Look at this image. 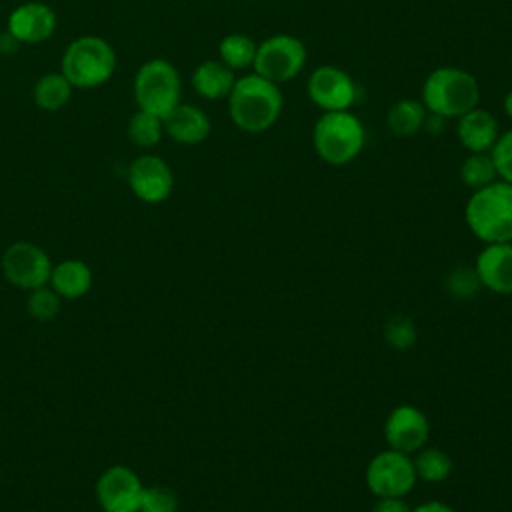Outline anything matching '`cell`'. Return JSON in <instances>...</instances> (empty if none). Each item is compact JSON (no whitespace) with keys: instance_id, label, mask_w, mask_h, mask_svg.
<instances>
[{"instance_id":"22","label":"cell","mask_w":512,"mask_h":512,"mask_svg":"<svg viewBox=\"0 0 512 512\" xmlns=\"http://www.w3.org/2000/svg\"><path fill=\"white\" fill-rule=\"evenodd\" d=\"M256 46L258 44L246 34H240V32L228 34L218 44L220 62H224L230 70H244L254 64Z\"/></svg>"},{"instance_id":"25","label":"cell","mask_w":512,"mask_h":512,"mask_svg":"<svg viewBox=\"0 0 512 512\" xmlns=\"http://www.w3.org/2000/svg\"><path fill=\"white\" fill-rule=\"evenodd\" d=\"M162 132H164L162 118L144 110H138L128 122V138L140 148L156 146L162 138Z\"/></svg>"},{"instance_id":"30","label":"cell","mask_w":512,"mask_h":512,"mask_svg":"<svg viewBox=\"0 0 512 512\" xmlns=\"http://www.w3.org/2000/svg\"><path fill=\"white\" fill-rule=\"evenodd\" d=\"M480 280L476 276V270L474 268H466V266H460L456 268L450 276H448V290L458 296V298H470L472 294L478 292L480 288Z\"/></svg>"},{"instance_id":"16","label":"cell","mask_w":512,"mask_h":512,"mask_svg":"<svg viewBox=\"0 0 512 512\" xmlns=\"http://www.w3.org/2000/svg\"><path fill=\"white\" fill-rule=\"evenodd\" d=\"M162 122H164L166 134L174 142L184 146H194L204 142L212 130L210 118L204 114V110L192 104H178Z\"/></svg>"},{"instance_id":"19","label":"cell","mask_w":512,"mask_h":512,"mask_svg":"<svg viewBox=\"0 0 512 512\" xmlns=\"http://www.w3.org/2000/svg\"><path fill=\"white\" fill-rule=\"evenodd\" d=\"M54 292L68 300L84 296L92 286V272L80 260H64L50 274Z\"/></svg>"},{"instance_id":"1","label":"cell","mask_w":512,"mask_h":512,"mask_svg":"<svg viewBox=\"0 0 512 512\" xmlns=\"http://www.w3.org/2000/svg\"><path fill=\"white\" fill-rule=\"evenodd\" d=\"M284 98L280 86L258 76L256 72L236 78L228 94L230 120L248 134L266 132L282 114Z\"/></svg>"},{"instance_id":"26","label":"cell","mask_w":512,"mask_h":512,"mask_svg":"<svg viewBox=\"0 0 512 512\" xmlns=\"http://www.w3.org/2000/svg\"><path fill=\"white\" fill-rule=\"evenodd\" d=\"M138 512H178V496L168 486L144 488Z\"/></svg>"},{"instance_id":"9","label":"cell","mask_w":512,"mask_h":512,"mask_svg":"<svg viewBox=\"0 0 512 512\" xmlns=\"http://www.w3.org/2000/svg\"><path fill=\"white\" fill-rule=\"evenodd\" d=\"M306 92L324 112L350 110L358 98V88L352 76L332 64H322L312 70L306 82Z\"/></svg>"},{"instance_id":"33","label":"cell","mask_w":512,"mask_h":512,"mask_svg":"<svg viewBox=\"0 0 512 512\" xmlns=\"http://www.w3.org/2000/svg\"><path fill=\"white\" fill-rule=\"evenodd\" d=\"M504 112H506V116L512 120V90H508V94L504 96Z\"/></svg>"},{"instance_id":"24","label":"cell","mask_w":512,"mask_h":512,"mask_svg":"<svg viewBox=\"0 0 512 512\" xmlns=\"http://www.w3.org/2000/svg\"><path fill=\"white\" fill-rule=\"evenodd\" d=\"M412 462L416 476L426 482H444L452 474V458L440 448H420Z\"/></svg>"},{"instance_id":"8","label":"cell","mask_w":512,"mask_h":512,"mask_svg":"<svg viewBox=\"0 0 512 512\" xmlns=\"http://www.w3.org/2000/svg\"><path fill=\"white\" fill-rule=\"evenodd\" d=\"M416 480L412 458L392 448L378 452L366 466V486L378 498H404Z\"/></svg>"},{"instance_id":"10","label":"cell","mask_w":512,"mask_h":512,"mask_svg":"<svg viewBox=\"0 0 512 512\" xmlns=\"http://www.w3.org/2000/svg\"><path fill=\"white\" fill-rule=\"evenodd\" d=\"M2 270L10 284L24 290H36L50 280L52 264L48 254L36 244L16 242L4 252Z\"/></svg>"},{"instance_id":"14","label":"cell","mask_w":512,"mask_h":512,"mask_svg":"<svg viewBox=\"0 0 512 512\" xmlns=\"http://www.w3.org/2000/svg\"><path fill=\"white\" fill-rule=\"evenodd\" d=\"M56 30V12L44 2H24L8 16V34L20 44H38Z\"/></svg>"},{"instance_id":"23","label":"cell","mask_w":512,"mask_h":512,"mask_svg":"<svg viewBox=\"0 0 512 512\" xmlns=\"http://www.w3.org/2000/svg\"><path fill=\"white\" fill-rule=\"evenodd\" d=\"M460 178L472 190H478L496 182L498 174H496V166L490 152H470L460 166Z\"/></svg>"},{"instance_id":"31","label":"cell","mask_w":512,"mask_h":512,"mask_svg":"<svg viewBox=\"0 0 512 512\" xmlns=\"http://www.w3.org/2000/svg\"><path fill=\"white\" fill-rule=\"evenodd\" d=\"M374 512H412V508L404 502V498H380Z\"/></svg>"},{"instance_id":"28","label":"cell","mask_w":512,"mask_h":512,"mask_svg":"<svg viewBox=\"0 0 512 512\" xmlns=\"http://www.w3.org/2000/svg\"><path fill=\"white\" fill-rule=\"evenodd\" d=\"M26 306H28V312H30L32 318L46 322V320H52L58 314L60 296L54 290H48V288L42 286V288H36L30 294Z\"/></svg>"},{"instance_id":"17","label":"cell","mask_w":512,"mask_h":512,"mask_svg":"<svg viewBox=\"0 0 512 512\" xmlns=\"http://www.w3.org/2000/svg\"><path fill=\"white\" fill-rule=\"evenodd\" d=\"M456 136L468 152H490L500 132L496 118L482 108H472L456 118Z\"/></svg>"},{"instance_id":"20","label":"cell","mask_w":512,"mask_h":512,"mask_svg":"<svg viewBox=\"0 0 512 512\" xmlns=\"http://www.w3.org/2000/svg\"><path fill=\"white\" fill-rule=\"evenodd\" d=\"M428 110L424 108L422 100H412V98H402L390 106L386 112V126L394 136L406 138L414 136L422 130L426 122Z\"/></svg>"},{"instance_id":"11","label":"cell","mask_w":512,"mask_h":512,"mask_svg":"<svg viewBox=\"0 0 512 512\" xmlns=\"http://www.w3.org/2000/svg\"><path fill=\"white\" fill-rule=\"evenodd\" d=\"M128 186L142 202L158 204L172 194L174 174L160 156L142 154L128 168Z\"/></svg>"},{"instance_id":"5","label":"cell","mask_w":512,"mask_h":512,"mask_svg":"<svg viewBox=\"0 0 512 512\" xmlns=\"http://www.w3.org/2000/svg\"><path fill=\"white\" fill-rule=\"evenodd\" d=\"M364 142V126L350 110L324 112L312 128V146L316 154L332 166L352 162L362 152Z\"/></svg>"},{"instance_id":"2","label":"cell","mask_w":512,"mask_h":512,"mask_svg":"<svg viewBox=\"0 0 512 512\" xmlns=\"http://www.w3.org/2000/svg\"><path fill=\"white\" fill-rule=\"evenodd\" d=\"M464 218L470 232L484 244L512 242V184L496 180L474 190Z\"/></svg>"},{"instance_id":"29","label":"cell","mask_w":512,"mask_h":512,"mask_svg":"<svg viewBox=\"0 0 512 512\" xmlns=\"http://www.w3.org/2000/svg\"><path fill=\"white\" fill-rule=\"evenodd\" d=\"M490 156L494 160L498 178L512 184V130H506L498 136L496 144L490 150Z\"/></svg>"},{"instance_id":"3","label":"cell","mask_w":512,"mask_h":512,"mask_svg":"<svg viewBox=\"0 0 512 512\" xmlns=\"http://www.w3.org/2000/svg\"><path fill=\"white\" fill-rule=\"evenodd\" d=\"M480 100L478 80L456 66L432 70L422 84V104L430 114L442 118H460L476 108Z\"/></svg>"},{"instance_id":"18","label":"cell","mask_w":512,"mask_h":512,"mask_svg":"<svg viewBox=\"0 0 512 512\" xmlns=\"http://www.w3.org/2000/svg\"><path fill=\"white\" fill-rule=\"evenodd\" d=\"M236 82L234 70L220 60H204L192 72V86L198 96L206 100L228 98Z\"/></svg>"},{"instance_id":"15","label":"cell","mask_w":512,"mask_h":512,"mask_svg":"<svg viewBox=\"0 0 512 512\" xmlns=\"http://www.w3.org/2000/svg\"><path fill=\"white\" fill-rule=\"evenodd\" d=\"M480 284L496 294H512V242L486 244L474 262Z\"/></svg>"},{"instance_id":"12","label":"cell","mask_w":512,"mask_h":512,"mask_svg":"<svg viewBox=\"0 0 512 512\" xmlns=\"http://www.w3.org/2000/svg\"><path fill=\"white\" fill-rule=\"evenodd\" d=\"M430 436V424L426 414L412 406V404H400L396 406L384 424V438L392 450L404 452V454H416Z\"/></svg>"},{"instance_id":"32","label":"cell","mask_w":512,"mask_h":512,"mask_svg":"<svg viewBox=\"0 0 512 512\" xmlns=\"http://www.w3.org/2000/svg\"><path fill=\"white\" fill-rule=\"evenodd\" d=\"M412 512H456V510H454V508H450V506H448V504H444V502L430 500V502L418 504L416 508H412Z\"/></svg>"},{"instance_id":"6","label":"cell","mask_w":512,"mask_h":512,"mask_svg":"<svg viewBox=\"0 0 512 512\" xmlns=\"http://www.w3.org/2000/svg\"><path fill=\"white\" fill-rule=\"evenodd\" d=\"M180 74L164 58L144 62L134 76V100L138 110L166 118L180 104Z\"/></svg>"},{"instance_id":"13","label":"cell","mask_w":512,"mask_h":512,"mask_svg":"<svg viewBox=\"0 0 512 512\" xmlns=\"http://www.w3.org/2000/svg\"><path fill=\"white\" fill-rule=\"evenodd\" d=\"M144 486L126 466H112L102 472L96 494L106 512H138Z\"/></svg>"},{"instance_id":"27","label":"cell","mask_w":512,"mask_h":512,"mask_svg":"<svg viewBox=\"0 0 512 512\" xmlns=\"http://www.w3.org/2000/svg\"><path fill=\"white\" fill-rule=\"evenodd\" d=\"M386 342L396 350H408L416 342V326L406 316H394L384 326Z\"/></svg>"},{"instance_id":"7","label":"cell","mask_w":512,"mask_h":512,"mask_svg":"<svg viewBox=\"0 0 512 512\" xmlns=\"http://www.w3.org/2000/svg\"><path fill=\"white\" fill-rule=\"evenodd\" d=\"M306 46L292 34H274L256 46L254 72L274 84L290 82L306 64Z\"/></svg>"},{"instance_id":"4","label":"cell","mask_w":512,"mask_h":512,"mask_svg":"<svg viewBox=\"0 0 512 512\" xmlns=\"http://www.w3.org/2000/svg\"><path fill=\"white\" fill-rule=\"evenodd\" d=\"M60 68L72 88H96L112 78L116 70V52L100 36H80L64 50Z\"/></svg>"},{"instance_id":"21","label":"cell","mask_w":512,"mask_h":512,"mask_svg":"<svg viewBox=\"0 0 512 512\" xmlns=\"http://www.w3.org/2000/svg\"><path fill=\"white\" fill-rule=\"evenodd\" d=\"M72 96V84L64 78L62 72H50L36 80L32 88V98L40 110L56 112L68 104Z\"/></svg>"}]
</instances>
